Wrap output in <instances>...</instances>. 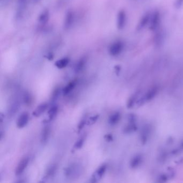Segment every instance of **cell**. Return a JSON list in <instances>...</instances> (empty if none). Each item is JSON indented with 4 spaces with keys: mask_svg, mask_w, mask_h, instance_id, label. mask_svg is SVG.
<instances>
[{
    "mask_svg": "<svg viewBox=\"0 0 183 183\" xmlns=\"http://www.w3.org/2000/svg\"><path fill=\"white\" fill-rule=\"evenodd\" d=\"M124 43L120 40L114 42L109 47V53L112 56H117L123 52L124 49Z\"/></svg>",
    "mask_w": 183,
    "mask_h": 183,
    "instance_id": "7a4b0ae2",
    "label": "cell"
},
{
    "mask_svg": "<svg viewBox=\"0 0 183 183\" xmlns=\"http://www.w3.org/2000/svg\"><path fill=\"white\" fill-rule=\"evenodd\" d=\"M60 88L59 87H57L54 90V91L52 94V96H51V102H55L58 99V96L60 95Z\"/></svg>",
    "mask_w": 183,
    "mask_h": 183,
    "instance_id": "e0dca14e",
    "label": "cell"
},
{
    "mask_svg": "<svg viewBox=\"0 0 183 183\" xmlns=\"http://www.w3.org/2000/svg\"><path fill=\"white\" fill-rule=\"evenodd\" d=\"M69 60L68 58H63L58 60L55 63V66L58 69H63L66 67L68 65Z\"/></svg>",
    "mask_w": 183,
    "mask_h": 183,
    "instance_id": "7c38bea8",
    "label": "cell"
},
{
    "mask_svg": "<svg viewBox=\"0 0 183 183\" xmlns=\"http://www.w3.org/2000/svg\"><path fill=\"white\" fill-rule=\"evenodd\" d=\"M150 16H151V13L149 12L145 13L144 15L142 16L137 25V28H136L137 30H142L144 28H145V27L147 26L148 25H149Z\"/></svg>",
    "mask_w": 183,
    "mask_h": 183,
    "instance_id": "3957f363",
    "label": "cell"
},
{
    "mask_svg": "<svg viewBox=\"0 0 183 183\" xmlns=\"http://www.w3.org/2000/svg\"><path fill=\"white\" fill-rule=\"evenodd\" d=\"M76 84H77V81L75 79L68 83V84L63 89V93L64 96H66L69 94L75 88Z\"/></svg>",
    "mask_w": 183,
    "mask_h": 183,
    "instance_id": "30bf717a",
    "label": "cell"
},
{
    "mask_svg": "<svg viewBox=\"0 0 183 183\" xmlns=\"http://www.w3.org/2000/svg\"><path fill=\"white\" fill-rule=\"evenodd\" d=\"M87 124V121L85 120V119H83L80 122H79V124L78 125V130L79 132H80V131L82 130L84 125Z\"/></svg>",
    "mask_w": 183,
    "mask_h": 183,
    "instance_id": "603a6c76",
    "label": "cell"
},
{
    "mask_svg": "<svg viewBox=\"0 0 183 183\" xmlns=\"http://www.w3.org/2000/svg\"><path fill=\"white\" fill-rule=\"evenodd\" d=\"M23 97H24L23 100H24L25 104L28 106L31 105V102H32V98L31 94L28 93H25Z\"/></svg>",
    "mask_w": 183,
    "mask_h": 183,
    "instance_id": "ac0fdd59",
    "label": "cell"
},
{
    "mask_svg": "<svg viewBox=\"0 0 183 183\" xmlns=\"http://www.w3.org/2000/svg\"><path fill=\"white\" fill-rule=\"evenodd\" d=\"M28 162H29V159L27 157H24L20 160V162L16 168V175H21V174H23V172L24 171L25 169L27 168L28 165Z\"/></svg>",
    "mask_w": 183,
    "mask_h": 183,
    "instance_id": "8992f818",
    "label": "cell"
},
{
    "mask_svg": "<svg viewBox=\"0 0 183 183\" xmlns=\"http://www.w3.org/2000/svg\"><path fill=\"white\" fill-rule=\"evenodd\" d=\"M164 34L162 32H159L157 33L155 37V43L156 45H160L163 43Z\"/></svg>",
    "mask_w": 183,
    "mask_h": 183,
    "instance_id": "5bb4252c",
    "label": "cell"
},
{
    "mask_svg": "<svg viewBox=\"0 0 183 183\" xmlns=\"http://www.w3.org/2000/svg\"><path fill=\"white\" fill-rule=\"evenodd\" d=\"M58 112V106L57 105H53L52 106L49 111H48V121H51L53 120L55 117H56L57 113Z\"/></svg>",
    "mask_w": 183,
    "mask_h": 183,
    "instance_id": "8fae6325",
    "label": "cell"
},
{
    "mask_svg": "<svg viewBox=\"0 0 183 183\" xmlns=\"http://www.w3.org/2000/svg\"><path fill=\"white\" fill-rule=\"evenodd\" d=\"M84 64H85V62L84 61L82 60L80 61L79 63H78V64H77L76 66L75 67V71L76 72H79L80 71H81L82 69H83V67L84 66Z\"/></svg>",
    "mask_w": 183,
    "mask_h": 183,
    "instance_id": "ffe728a7",
    "label": "cell"
},
{
    "mask_svg": "<svg viewBox=\"0 0 183 183\" xmlns=\"http://www.w3.org/2000/svg\"><path fill=\"white\" fill-rule=\"evenodd\" d=\"M141 162V157L140 156L136 157L135 159L132 160L131 165L132 167H135Z\"/></svg>",
    "mask_w": 183,
    "mask_h": 183,
    "instance_id": "7402d4cb",
    "label": "cell"
},
{
    "mask_svg": "<svg viewBox=\"0 0 183 183\" xmlns=\"http://www.w3.org/2000/svg\"><path fill=\"white\" fill-rule=\"evenodd\" d=\"M86 135H83L82 136L79 138V139L76 142L75 144L74 145V148L75 149H79L82 147L84 142L85 141Z\"/></svg>",
    "mask_w": 183,
    "mask_h": 183,
    "instance_id": "2e32d148",
    "label": "cell"
},
{
    "mask_svg": "<svg viewBox=\"0 0 183 183\" xmlns=\"http://www.w3.org/2000/svg\"><path fill=\"white\" fill-rule=\"evenodd\" d=\"M126 23V14L125 11L121 10L117 15V25L119 30L124 28Z\"/></svg>",
    "mask_w": 183,
    "mask_h": 183,
    "instance_id": "277c9868",
    "label": "cell"
},
{
    "mask_svg": "<svg viewBox=\"0 0 183 183\" xmlns=\"http://www.w3.org/2000/svg\"><path fill=\"white\" fill-rule=\"evenodd\" d=\"M105 138L106 139V140L109 141H112V136L110 134H108V135H106L105 136Z\"/></svg>",
    "mask_w": 183,
    "mask_h": 183,
    "instance_id": "d4e9b609",
    "label": "cell"
},
{
    "mask_svg": "<svg viewBox=\"0 0 183 183\" xmlns=\"http://www.w3.org/2000/svg\"><path fill=\"white\" fill-rule=\"evenodd\" d=\"M106 168H107V166H106V164H103V165H101L99 168H98V169L95 171L94 174L93 175L92 178L91 179V182L95 183V182L98 181V180L101 179L105 172Z\"/></svg>",
    "mask_w": 183,
    "mask_h": 183,
    "instance_id": "5b68a950",
    "label": "cell"
},
{
    "mask_svg": "<svg viewBox=\"0 0 183 183\" xmlns=\"http://www.w3.org/2000/svg\"><path fill=\"white\" fill-rule=\"evenodd\" d=\"M48 108V105L46 103L40 104L37 108L33 112V115L35 117H39L43 114Z\"/></svg>",
    "mask_w": 183,
    "mask_h": 183,
    "instance_id": "9c48e42d",
    "label": "cell"
},
{
    "mask_svg": "<svg viewBox=\"0 0 183 183\" xmlns=\"http://www.w3.org/2000/svg\"><path fill=\"white\" fill-rule=\"evenodd\" d=\"M55 170H56V166L55 165L51 166L47 171V174H46V178L53 175L55 174Z\"/></svg>",
    "mask_w": 183,
    "mask_h": 183,
    "instance_id": "d6986e66",
    "label": "cell"
},
{
    "mask_svg": "<svg viewBox=\"0 0 183 183\" xmlns=\"http://www.w3.org/2000/svg\"><path fill=\"white\" fill-rule=\"evenodd\" d=\"M160 23V12L157 10L151 13L150 19L149 22V29L151 31H156Z\"/></svg>",
    "mask_w": 183,
    "mask_h": 183,
    "instance_id": "6da1fadb",
    "label": "cell"
},
{
    "mask_svg": "<svg viewBox=\"0 0 183 183\" xmlns=\"http://www.w3.org/2000/svg\"><path fill=\"white\" fill-rule=\"evenodd\" d=\"M120 119V114L119 112L114 113L109 117V124L110 125H114L119 122Z\"/></svg>",
    "mask_w": 183,
    "mask_h": 183,
    "instance_id": "4fadbf2b",
    "label": "cell"
},
{
    "mask_svg": "<svg viewBox=\"0 0 183 183\" xmlns=\"http://www.w3.org/2000/svg\"><path fill=\"white\" fill-rule=\"evenodd\" d=\"M50 133H51V129L49 126H46L43 127V129L42 130L41 139H40L42 144H46L47 143L49 138Z\"/></svg>",
    "mask_w": 183,
    "mask_h": 183,
    "instance_id": "ba28073f",
    "label": "cell"
},
{
    "mask_svg": "<svg viewBox=\"0 0 183 183\" xmlns=\"http://www.w3.org/2000/svg\"><path fill=\"white\" fill-rule=\"evenodd\" d=\"M99 115H96L93 117H91L87 121V124L88 125H92L94 124V123L96 122V121L98 119Z\"/></svg>",
    "mask_w": 183,
    "mask_h": 183,
    "instance_id": "44dd1931",
    "label": "cell"
},
{
    "mask_svg": "<svg viewBox=\"0 0 183 183\" xmlns=\"http://www.w3.org/2000/svg\"><path fill=\"white\" fill-rule=\"evenodd\" d=\"M183 4V0H176L175 6L177 8H179L182 6Z\"/></svg>",
    "mask_w": 183,
    "mask_h": 183,
    "instance_id": "cb8c5ba5",
    "label": "cell"
},
{
    "mask_svg": "<svg viewBox=\"0 0 183 183\" xmlns=\"http://www.w3.org/2000/svg\"><path fill=\"white\" fill-rule=\"evenodd\" d=\"M28 113L27 112L22 113L17 121V127L19 129L24 127L28 123Z\"/></svg>",
    "mask_w": 183,
    "mask_h": 183,
    "instance_id": "52a82bcc",
    "label": "cell"
},
{
    "mask_svg": "<svg viewBox=\"0 0 183 183\" xmlns=\"http://www.w3.org/2000/svg\"><path fill=\"white\" fill-rule=\"evenodd\" d=\"M157 92V88L156 87V88H153L151 90H150L148 92L147 94L145 95V100H150L154 97L155 96Z\"/></svg>",
    "mask_w": 183,
    "mask_h": 183,
    "instance_id": "9a60e30c",
    "label": "cell"
}]
</instances>
